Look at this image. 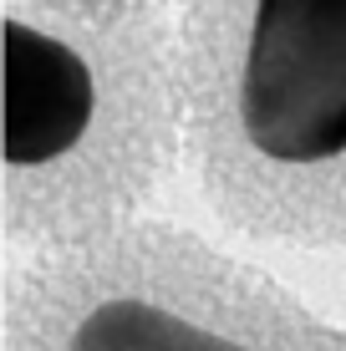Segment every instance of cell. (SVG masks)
<instances>
[{
    "label": "cell",
    "mask_w": 346,
    "mask_h": 351,
    "mask_svg": "<svg viewBox=\"0 0 346 351\" xmlns=\"http://www.w3.org/2000/svg\"><path fill=\"white\" fill-rule=\"evenodd\" d=\"M188 173L214 219L346 250V0H178Z\"/></svg>",
    "instance_id": "obj_2"
},
{
    "label": "cell",
    "mask_w": 346,
    "mask_h": 351,
    "mask_svg": "<svg viewBox=\"0 0 346 351\" xmlns=\"http://www.w3.org/2000/svg\"><path fill=\"white\" fill-rule=\"evenodd\" d=\"M188 163L173 10L5 0L0 224L31 260L148 219Z\"/></svg>",
    "instance_id": "obj_1"
},
{
    "label": "cell",
    "mask_w": 346,
    "mask_h": 351,
    "mask_svg": "<svg viewBox=\"0 0 346 351\" xmlns=\"http://www.w3.org/2000/svg\"><path fill=\"white\" fill-rule=\"evenodd\" d=\"M71 5H97V10H178V0H71Z\"/></svg>",
    "instance_id": "obj_4"
},
{
    "label": "cell",
    "mask_w": 346,
    "mask_h": 351,
    "mask_svg": "<svg viewBox=\"0 0 346 351\" xmlns=\"http://www.w3.org/2000/svg\"><path fill=\"white\" fill-rule=\"evenodd\" d=\"M0 351H346V321L194 229L143 219L31 260L5 285Z\"/></svg>",
    "instance_id": "obj_3"
}]
</instances>
